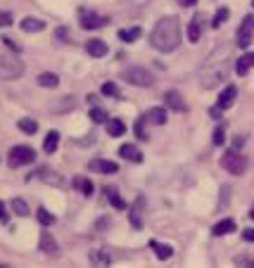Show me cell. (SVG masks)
Wrapping results in <instances>:
<instances>
[{
    "instance_id": "obj_1",
    "label": "cell",
    "mask_w": 254,
    "mask_h": 268,
    "mask_svg": "<svg viewBox=\"0 0 254 268\" xmlns=\"http://www.w3.org/2000/svg\"><path fill=\"white\" fill-rule=\"evenodd\" d=\"M150 45L159 52H173L181 45V21L176 17H162L152 29Z\"/></svg>"
},
{
    "instance_id": "obj_2",
    "label": "cell",
    "mask_w": 254,
    "mask_h": 268,
    "mask_svg": "<svg viewBox=\"0 0 254 268\" xmlns=\"http://www.w3.org/2000/svg\"><path fill=\"white\" fill-rule=\"evenodd\" d=\"M226 55L221 57V60H219V55H214L212 60L205 64V69L199 71V86H202V88L212 90L226 78V74H228V57Z\"/></svg>"
},
{
    "instance_id": "obj_3",
    "label": "cell",
    "mask_w": 254,
    "mask_h": 268,
    "mask_svg": "<svg viewBox=\"0 0 254 268\" xmlns=\"http://www.w3.org/2000/svg\"><path fill=\"white\" fill-rule=\"evenodd\" d=\"M34 162H36V152H34V147H29V145H17V147H12L10 154H7L10 169L29 166V164H34Z\"/></svg>"
},
{
    "instance_id": "obj_4",
    "label": "cell",
    "mask_w": 254,
    "mask_h": 268,
    "mask_svg": "<svg viewBox=\"0 0 254 268\" xmlns=\"http://www.w3.org/2000/svg\"><path fill=\"white\" fill-rule=\"evenodd\" d=\"M24 74V62L14 55H0V78L14 81Z\"/></svg>"
},
{
    "instance_id": "obj_5",
    "label": "cell",
    "mask_w": 254,
    "mask_h": 268,
    "mask_svg": "<svg viewBox=\"0 0 254 268\" xmlns=\"http://www.w3.org/2000/svg\"><path fill=\"white\" fill-rule=\"evenodd\" d=\"M221 166H223L228 173L240 176V173L247 171V157L240 154L238 150H228V152H223V157H221Z\"/></svg>"
},
{
    "instance_id": "obj_6",
    "label": "cell",
    "mask_w": 254,
    "mask_h": 268,
    "mask_svg": "<svg viewBox=\"0 0 254 268\" xmlns=\"http://www.w3.org/2000/svg\"><path fill=\"white\" fill-rule=\"evenodd\" d=\"M121 76H124L126 83L138 86V88H150V86H155V76L143 67H129V69H124V74Z\"/></svg>"
},
{
    "instance_id": "obj_7",
    "label": "cell",
    "mask_w": 254,
    "mask_h": 268,
    "mask_svg": "<svg viewBox=\"0 0 254 268\" xmlns=\"http://www.w3.org/2000/svg\"><path fill=\"white\" fill-rule=\"evenodd\" d=\"M254 38V17L247 14V17H242V24L238 29V48H249V43Z\"/></svg>"
},
{
    "instance_id": "obj_8",
    "label": "cell",
    "mask_w": 254,
    "mask_h": 268,
    "mask_svg": "<svg viewBox=\"0 0 254 268\" xmlns=\"http://www.w3.org/2000/svg\"><path fill=\"white\" fill-rule=\"evenodd\" d=\"M207 17L202 12L199 14H195L190 19V24H188V41L190 43H197L199 38H202V34H205V24H207Z\"/></svg>"
},
{
    "instance_id": "obj_9",
    "label": "cell",
    "mask_w": 254,
    "mask_h": 268,
    "mask_svg": "<svg viewBox=\"0 0 254 268\" xmlns=\"http://www.w3.org/2000/svg\"><path fill=\"white\" fill-rule=\"evenodd\" d=\"M110 24V19L107 17H103V14H95V12H83L81 14V26L88 29V31H93V29H103Z\"/></svg>"
},
{
    "instance_id": "obj_10",
    "label": "cell",
    "mask_w": 254,
    "mask_h": 268,
    "mask_svg": "<svg viewBox=\"0 0 254 268\" xmlns=\"http://www.w3.org/2000/svg\"><path fill=\"white\" fill-rule=\"evenodd\" d=\"M88 171L112 176V173L119 171V166H117V162H110V159H93V162H88Z\"/></svg>"
},
{
    "instance_id": "obj_11",
    "label": "cell",
    "mask_w": 254,
    "mask_h": 268,
    "mask_svg": "<svg viewBox=\"0 0 254 268\" xmlns=\"http://www.w3.org/2000/svg\"><path fill=\"white\" fill-rule=\"evenodd\" d=\"M235 100H238V88H235V86H226V88L221 90L216 104H219L221 110H231V107L235 104Z\"/></svg>"
},
{
    "instance_id": "obj_12",
    "label": "cell",
    "mask_w": 254,
    "mask_h": 268,
    "mask_svg": "<svg viewBox=\"0 0 254 268\" xmlns=\"http://www.w3.org/2000/svg\"><path fill=\"white\" fill-rule=\"evenodd\" d=\"M119 157L126 159V162H131V164H140V162H143V152L138 150L136 145L126 143V145H121V147H119Z\"/></svg>"
},
{
    "instance_id": "obj_13",
    "label": "cell",
    "mask_w": 254,
    "mask_h": 268,
    "mask_svg": "<svg viewBox=\"0 0 254 268\" xmlns=\"http://www.w3.org/2000/svg\"><path fill=\"white\" fill-rule=\"evenodd\" d=\"M145 124H152V126H164L166 124V110L164 107H152L143 114Z\"/></svg>"
},
{
    "instance_id": "obj_14",
    "label": "cell",
    "mask_w": 254,
    "mask_h": 268,
    "mask_svg": "<svg viewBox=\"0 0 254 268\" xmlns=\"http://www.w3.org/2000/svg\"><path fill=\"white\" fill-rule=\"evenodd\" d=\"M36 178H41L43 183H48V185H57V187L64 185L62 176L57 171H53V169H38V171H36Z\"/></svg>"
},
{
    "instance_id": "obj_15",
    "label": "cell",
    "mask_w": 254,
    "mask_h": 268,
    "mask_svg": "<svg viewBox=\"0 0 254 268\" xmlns=\"http://www.w3.org/2000/svg\"><path fill=\"white\" fill-rule=\"evenodd\" d=\"M164 102H166V107L169 110H173V112H186L188 110V104H186V100L176 93V90H169L164 95Z\"/></svg>"
},
{
    "instance_id": "obj_16",
    "label": "cell",
    "mask_w": 254,
    "mask_h": 268,
    "mask_svg": "<svg viewBox=\"0 0 254 268\" xmlns=\"http://www.w3.org/2000/svg\"><path fill=\"white\" fill-rule=\"evenodd\" d=\"M86 52H88L90 57H105L107 55V43L100 41V38H90V41L86 43Z\"/></svg>"
},
{
    "instance_id": "obj_17",
    "label": "cell",
    "mask_w": 254,
    "mask_h": 268,
    "mask_svg": "<svg viewBox=\"0 0 254 268\" xmlns=\"http://www.w3.org/2000/svg\"><path fill=\"white\" fill-rule=\"evenodd\" d=\"M150 247H152V252H155V256H157V259H162V261H166V259H171V254H173L171 245H164V242L150 240Z\"/></svg>"
},
{
    "instance_id": "obj_18",
    "label": "cell",
    "mask_w": 254,
    "mask_h": 268,
    "mask_svg": "<svg viewBox=\"0 0 254 268\" xmlns=\"http://www.w3.org/2000/svg\"><path fill=\"white\" fill-rule=\"evenodd\" d=\"M41 249L45 252V254H50V256L60 254V249H57L55 240H53V235H50L48 230H43V233H41Z\"/></svg>"
},
{
    "instance_id": "obj_19",
    "label": "cell",
    "mask_w": 254,
    "mask_h": 268,
    "mask_svg": "<svg viewBox=\"0 0 254 268\" xmlns=\"http://www.w3.org/2000/svg\"><path fill=\"white\" fill-rule=\"evenodd\" d=\"M143 197H138L133 209H131V226L133 228H143Z\"/></svg>"
},
{
    "instance_id": "obj_20",
    "label": "cell",
    "mask_w": 254,
    "mask_h": 268,
    "mask_svg": "<svg viewBox=\"0 0 254 268\" xmlns=\"http://www.w3.org/2000/svg\"><path fill=\"white\" fill-rule=\"evenodd\" d=\"M252 67H254V52H247V55H242L240 60L235 62V71H238V76H245Z\"/></svg>"
},
{
    "instance_id": "obj_21",
    "label": "cell",
    "mask_w": 254,
    "mask_h": 268,
    "mask_svg": "<svg viewBox=\"0 0 254 268\" xmlns=\"http://www.w3.org/2000/svg\"><path fill=\"white\" fill-rule=\"evenodd\" d=\"M43 29H45V21L36 19V17H27L21 21V31H27V34H36V31H43Z\"/></svg>"
},
{
    "instance_id": "obj_22",
    "label": "cell",
    "mask_w": 254,
    "mask_h": 268,
    "mask_svg": "<svg viewBox=\"0 0 254 268\" xmlns=\"http://www.w3.org/2000/svg\"><path fill=\"white\" fill-rule=\"evenodd\" d=\"M74 187L81 195H86V197H90V195H93V180L86 178V176H76V178H74Z\"/></svg>"
},
{
    "instance_id": "obj_23",
    "label": "cell",
    "mask_w": 254,
    "mask_h": 268,
    "mask_svg": "<svg viewBox=\"0 0 254 268\" xmlns=\"http://www.w3.org/2000/svg\"><path fill=\"white\" fill-rule=\"evenodd\" d=\"M38 86H43V88H57L60 86V76L53 74V71H43V74H38Z\"/></svg>"
},
{
    "instance_id": "obj_24",
    "label": "cell",
    "mask_w": 254,
    "mask_h": 268,
    "mask_svg": "<svg viewBox=\"0 0 254 268\" xmlns=\"http://www.w3.org/2000/svg\"><path fill=\"white\" fill-rule=\"evenodd\" d=\"M105 197L110 200V204L114 206V209H126V202L121 200V195L117 193V187H105Z\"/></svg>"
},
{
    "instance_id": "obj_25",
    "label": "cell",
    "mask_w": 254,
    "mask_h": 268,
    "mask_svg": "<svg viewBox=\"0 0 254 268\" xmlns=\"http://www.w3.org/2000/svg\"><path fill=\"white\" fill-rule=\"evenodd\" d=\"M235 230V221L233 219H223V221H219L216 226L212 228V233L219 237V235H228V233H233Z\"/></svg>"
},
{
    "instance_id": "obj_26",
    "label": "cell",
    "mask_w": 254,
    "mask_h": 268,
    "mask_svg": "<svg viewBox=\"0 0 254 268\" xmlns=\"http://www.w3.org/2000/svg\"><path fill=\"white\" fill-rule=\"evenodd\" d=\"M107 133H110L112 138H119L126 133V124L121 121V119H110L107 121Z\"/></svg>"
},
{
    "instance_id": "obj_27",
    "label": "cell",
    "mask_w": 254,
    "mask_h": 268,
    "mask_svg": "<svg viewBox=\"0 0 254 268\" xmlns=\"http://www.w3.org/2000/svg\"><path fill=\"white\" fill-rule=\"evenodd\" d=\"M57 145H60V133L48 131V136H45V140H43V150L48 152V154H53V152L57 150Z\"/></svg>"
},
{
    "instance_id": "obj_28",
    "label": "cell",
    "mask_w": 254,
    "mask_h": 268,
    "mask_svg": "<svg viewBox=\"0 0 254 268\" xmlns=\"http://www.w3.org/2000/svg\"><path fill=\"white\" fill-rule=\"evenodd\" d=\"M140 36H143V29H140V26L121 29V31H119V38H121L124 43H133V41H138Z\"/></svg>"
},
{
    "instance_id": "obj_29",
    "label": "cell",
    "mask_w": 254,
    "mask_h": 268,
    "mask_svg": "<svg viewBox=\"0 0 254 268\" xmlns=\"http://www.w3.org/2000/svg\"><path fill=\"white\" fill-rule=\"evenodd\" d=\"M19 131L21 133H27V136H34L36 131H38V124H36L34 119H19Z\"/></svg>"
},
{
    "instance_id": "obj_30",
    "label": "cell",
    "mask_w": 254,
    "mask_h": 268,
    "mask_svg": "<svg viewBox=\"0 0 254 268\" xmlns=\"http://www.w3.org/2000/svg\"><path fill=\"white\" fill-rule=\"evenodd\" d=\"M10 206H12V211L17 213V216H29V204L21 197H17V200L10 202Z\"/></svg>"
},
{
    "instance_id": "obj_31",
    "label": "cell",
    "mask_w": 254,
    "mask_h": 268,
    "mask_svg": "<svg viewBox=\"0 0 254 268\" xmlns=\"http://www.w3.org/2000/svg\"><path fill=\"white\" fill-rule=\"evenodd\" d=\"M228 7H221V10H216V14H214V19H212V29H219L223 21L228 19Z\"/></svg>"
},
{
    "instance_id": "obj_32",
    "label": "cell",
    "mask_w": 254,
    "mask_h": 268,
    "mask_svg": "<svg viewBox=\"0 0 254 268\" xmlns=\"http://www.w3.org/2000/svg\"><path fill=\"white\" fill-rule=\"evenodd\" d=\"M103 95H107V97H121V93H119V86L117 83H112V81H107V83H103Z\"/></svg>"
},
{
    "instance_id": "obj_33",
    "label": "cell",
    "mask_w": 254,
    "mask_h": 268,
    "mask_svg": "<svg viewBox=\"0 0 254 268\" xmlns=\"http://www.w3.org/2000/svg\"><path fill=\"white\" fill-rule=\"evenodd\" d=\"M38 223L48 228V226H53V223H55V216H53L48 209H38Z\"/></svg>"
},
{
    "instance_id": "obj_34",
    "label": "cell",
    "mask_w": 254,
    "mask_h": 268,
    "mask_svg": "<svg viewBox=\"0 0 254 268\" xmlns=\"http://www.w3.org/2000/svg\"><path fill=\"white\" fill-rule=\"evenodd\" d=\"M90 119H93L95 124H105V121H110V119H107V112L100 110V107H93V110H90Z\"/></svg>"
},
{
    "instance_id": "obj_35",
    "label": "cell",
    "mask_w": 254,
    "mask_h": 268,
    "mask_svg": "<svg viewBox=\"0 0 254 268\" xmlns=\"http://www.w3.org/2000/svg\"><path fill=\"white\" fill-rule=\"evenodd\" d=\"M90 261H93V263H103V266H107V263H110L112 259H110V254H105V252H93V254H90Z\"/></svg>"
},
{
    "instance_id": "obj_36",
    "label": "cell",
    "mask_w": 254,
    "mask_h": 268,
    "mask_svg": "<svg viewBox=\"0 0 254 268\" xmlns=\"http://www.w3.org/2000/svg\"><path fill=\"white\" fill-rule=\"evenodd\" d=\"M136 136L140 138V140H145V138H147V133H145V119L143 117L136 121Z\"/></svg>"
},
{
    "instance_id": "obj_37",
    "label": "cell",
    "mask_w": 254,
    "mask_h": 268,
    "mask_svg": "<svg viewBox=\"0 0 254 268\" xmlns=\"http://www.w3.org/2000/svg\"><path fill=\"white\" fill-rule=\"evenodd\" d=\"M223 143H226V131H223V128L219 126V128L214 131V145H219V147H221Z\"/></svg>"
},
{
    "instance_id": "obj_38",
    "label": "cell",
    "mask_w": 254,
    "mask_h": 268,
    "mask_svg": "<svg viewBox=\"0 0 254 268\" xmlns=\"http://www.w3.org/2000/svg\"><path fill=\"white\" fill-rule=\"evenodd\" d=\"M0 26H12V14L0 10Z\"/></svg>"
},
{
    "instance_id": "obj_39",
    "label": "cell",
    "mask_w": 254,
    "mask_h": 268,
    "mask_svg": "<svg viewBox=\"0 0 254 268\" xmlns=\"http://www.w3.org/2000/svg\"><path fill=\"white\" fill-rule=\"evenodd\" d=\"M3 45H7V48H10V50H14V52H19V45H17V43H14L12 41V38H10V36H3Z\"/></svg>"
},
{
    "instance_id": "obj_40",
    "label": "cell",
    "mask_w": 254,
    "mask_h": 268,
    "mask_svg": "<svg viewBox=\"0 0 254 268\" xmlns=\"http://www.w3.org/2000/svg\"><path fill=\"white\" fill-rule=\"evenodd\" d=\"M55 36H57V41H67V36H69V29L67 26H60V29H57V31H55Z\"/></svg>"
},
{
    "instance_id": "obj_41",
    "label": "cell",
    "mask_w": 254,
    "mask_h": 268,
    "mask_svg": "<svg viewBox=\"0 0 254 268\" xmlns=\"http://www.w3.org/2000/svg\"><path fill=\"white\" fill-rule=\"evenodd\" d=\"M242 240H245V242H254V228L242 230Z\"/></svg>"
},
{
    "instance_id": "obj_42",
    "label": "cell",
    "mask_w": 254,
    "mask_h": 268,
    "mask_svg": "<svg viewBox=\"0 0 254 268\" xmlns=\"http://www.w3.org/2000/svg\"><path fill=\"white\" fill-rule=\"evenodd\" d=\"M235 263H247V266H254V259H247V256H238Z\"/></svg>"
},
{
    "instance_id": "obj_43",
    "label": "cell",
    "mask_w": 254,
    "mask_h": 268,
    "mask_svg": "<svg viewBox=\"0 0 254 268\" xmlns=\"http://www.w3.org/2000/svg\"><path fill=\"white\" fill-rule=\"evenodd\" d=\"M0 221H3V223H7V216H5V204H3V202H0Z\"/></svg>"
},
{
    "instance_id": "obj_44",
    "label": "cell",
    "mask_w": 254,
    "mask_h": 268,
    "mask_svg": "<svg viewBox=\"0 0 254 268\" xmlns=\"http://www.w3.org/2000/svg\"><path fill=\"white\" fill-rule=\"evenodd\" d=\"M179 3H181V5H183V7H192V5H195V3H197V0H179Z\"/></svg>"
},
{
    "instance_id": "obj_45",
    "label": "cell",
    "mask_w": 254,
    "mask_h": 268,
    "mask_svg": "<svg viewBox=\"0 0 254 268\" xmlns=\"http://www.w3.org/2000/svg\"><path fill=\"white\" fill-rule=\"evenodd\" d=\"M249 216H252V221H254V206H252V211H249Z\"/></svg>"
},
{
    "instance_id": "obj_46",
    "label": "cell",
    "mask_w": 254,
    "mask_h": 268,
    "mask_svg": "<svg viewBox=\"0 0 254 268\" xmlns=\"http://www.w3.org/2000/svg\"><path fill=\"white\" fill-rule=\"evenodd\" d=\"M252 7H254V0H252Z\"/></svg>"
}]
</instances>
